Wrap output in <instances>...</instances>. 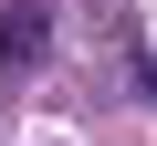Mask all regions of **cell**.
Instances as JSON below:
<instances>
[{
    "instance_id": "1",
    "label": "cell",
    "mask_w": 157,
    "mask_h": 146,
    "mask_svg": "<svg viewBox=\"0 0 157 146\" xmlns=\"http://www.w3.org/2000/svg\"><path fill=\"white\" fill-rule=\"evenodd\" d=\"M42 31H52V21H42V0H11V11H0V73L32 63V52H42Z\"/></svg>"
}]
</instances>
